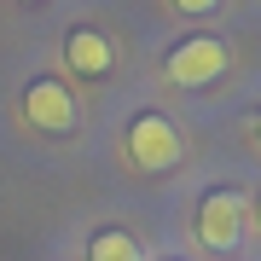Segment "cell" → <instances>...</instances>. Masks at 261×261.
<instances>
[{"instance_id": "cell-7", "label": "cell", "mask_w": 261, "mask_h": 261, "mask_svg": "<svg viewBox=\"0 0 261 261\" xmlns=\"http://www.w3.org/2000/svg\"><path fill=\"white\" fill-rule=\"evenodd\" d=\"M174 12H186V18H203V12H215V0H174Z\"/></svg>"}, {"instance_id": "cell-8", "label": "cell", "mask_w": 261, "mask_h": 261, "mask_svg": "<svg viewBox=\"0 0 261 261\" xmlns=\"http://www.w3.org/2000/svg\"><path fill=\"white\" fill-rule=\"evenodd\" d=\"M255 134H261V116H255Z\"/></svg>"}, {"instance_id": "cell-2", "label": "cell", "mask_w": 261, "mask_h": 261, "mask_svg": "<svg viewBox=\"0 0 261 261\" xmlns=\"http://www.w3.org/2000/svg\"><path fill=\"white\" fill-rule=\"evenodd\" d=\"M244 215H250V203H244V192L221 186L209 192L203 203H197V238H203V250H238L244 244Z\"/></svg>"}, {"instance_id": "cell-6", "label": "cell", "mask_w": 261, "mask_h": 261, "mask_svg": "<svg viewBox=\"0 0 261 261\" xmlns=\"http://www.w3.org/2000/svg\"><path fill=\"white\" fill-rule=\"evenodd\" d=\"M87 261H145L140 244H134L122 226H105V232H93V244H87Z\"/></svg>"}, {"instance_id": "cell-1", "label": "cell", "mask_w": 261, "mask_h": 261, "mask_svg": "<svg viewBox=\"0 0 261 261\" xmlns=\"http://www.w3.org/2000/svg\"><path fill=\"white\" fill-rule=\"evenodd\" d=\"M128 157L145 168V174H168L180 163V134L163 111H140L128 122Z\"/></svg>"}, {"instance_id": "cell-5", "label": "cell", "mask_w": 261, "mask_h": 261, "mask_svg": "<svg viewBox=\"0 0 261 261\" xmlns=\"http://www.w3.org/2000/svg\"><path fill=\"white\" fill-rule=\"evenodd\" d=\"M64 58L75 75H105L111 70V41L99 35V29H75V35L64 41Z\"/></svg>"}, {"instance_id": "cell-9", "label": "cell", "mask_w": 261, "mask_h": 261, "mask_svg": "<svg viewBox=\"0 0 261 261\" xmlns=\"http://www.w3.org/2000/svg\"><path fill=\"white\" fill-rule=\"evenodd\" d=\"M255 209H261V203H255Z\"/></svg>"}, {"instance_id": "cell-4", "label": "cell", "mask_w": 261, "mask_h": 261, "mask_svg": "<svg viewBox=\"0 0 261 261\" xmlns=\"http://www.w3.org/2000/svg\"><path fill=\"white\" fill-rule=\"evenodd\" d=\"M23 116L35 122L41 134H70L75 128V99L64 93L58 75H41V82H29V93H23Z\"/></svg>"}, {"instance_id": "cell-3", "label": "cell", "mask_w": 261, "mask_h": 261, "mask_svg": "<svg viewBox=\"0 0 261 261\" xmlns=\"http://www.w3.org/2000/svg\"><path fill=\"white\" fill-rule=\"evenodd\" d=\"M163 70H168L174 87H209V82H221V70H226V47L215 35H186L180 47H168Z\"/></svg>"}]
</instances>
